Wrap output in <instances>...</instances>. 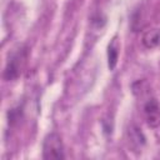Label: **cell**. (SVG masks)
<instances>
[{
  "label": "cell",
  "mask_w": 160,
  "mask_h": 160,
  "mask_svg": "<svg viewBox=\"0 0 160 160\" xmlns=\"http://www.w3.org/2000/svg\"><path fill=\"white\" fill-rule=\"evenodd\" d=\"M42 158L50 159H64V145L58 132H50L44 138L42 141Z\"/></svg>",
  "instance_id": "cell-1"
},
{
  "label": "cell",
  "mask_w": 160,
  "mask_h": 160,
  "mask_svg": "<svg viewBox=\"0 0 160 160\" xmlns=\"http://www.w3.org/2000/svg\"><path fill=\"white\" fill-rule=\"evenodd\" d=\"M25 56H26L25 49H18L11 55H9V59L4 70V79L6 81L15 80L20 75L24 61H25Z\"/></svg>",
  "instance_id": "cell-2"
},
{
  "label": "cell",
  "mask_w": 160,
  "mask_h": 160,
  "mask_svg": "<svg viewBox=\"0 0 160 160\" xmlns=\"http://www.w3.org/2000/svg\"><path fill=\"white\" fill-rule=\"evenodd\" d=\"M144 116L146 120V124L155 129L158 126H160V104L158 102L156 99L151 98L149 99L145 105H144Z\"/></svg>",
  "instance_id": "cell-3"
},
{
  "label": "cell",
  "mask_w": 160,
  "mask_h": 160,
  "mask_svg": "<svg viewBox=\"0 0 160 160\" xmlns=\"http://www.w3.org/2000/svg\"><path fill=\"white\" fill-rule=\"evenodd\" d=\"M141 42L148 49H154L160 46V29H151L142 34Z\"/></svg>",
  "instance_id": "cell-4"
},
{
  "label": "cell",
  "mask_w": 160,
  "mask_h": 160,
  "mask_svg": "<svg viewBox=\"0 0 160 160\" xmlns=\"http://www.w3.org/2000/svg\"><path fill=\"white\" fill-rule=\"evenodd\" d=\"M118 58H119V42H118V38L114 36L108 46V65L110 70H114V68L116 66Z\"/></svg>",
  "instance_id": "cell-5"
},
{
  "label": "cell",
  "mask_w": 160,
  "mask_h": 160,
  "mask_svg": "<svg viewBox=\"0 0 160 160\" xmlns=\"http://www.w3.org/2000/svg\"><path fill=\"white\" fill-rule=\"evenodd\" d=\"M129 132H130L131 142H132V144H136V146H141V145L145 142V138L142 136L141 131H140L138 128L132 126V128L129 130Z\"/></svg>",
  "instance_id": "cell-6"
}]
</instances>
